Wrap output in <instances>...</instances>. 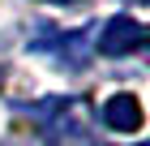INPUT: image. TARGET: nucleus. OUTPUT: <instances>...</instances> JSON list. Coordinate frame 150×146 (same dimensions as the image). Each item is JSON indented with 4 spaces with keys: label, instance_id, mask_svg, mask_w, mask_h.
<instances>
[{
    "label": "nucleus",
    "instance_id": "f257e3e1",
    "mask_svg": "<svg viewBox=\"0 0 150 146\" xmlns=\"http://www.w3.org/2000/svg\"><path fill=\"white\" fill-rule=\"evenodd\" d=\"M22 112L43 120V137L52 146H99L81 99H43V103H26Z\"/></svg>",
    "mask_w": 150,
    "mask_h": 146
},
{
    "label": "nucleus",
    "instance_id": "f03ea898",
    "mask_svg": "<svg viewBox=\"0 0 150 146\" xmlns=\"http://www.w3.org/2000/svg\"><path fill=\"white\" fill-rule=\"evenodd\" d=\"M150 39V30L137 22V17H129V13H116L112 22L99 30V43L94 52H103V56H129V52H142Z\"/></svg>",
    "mask_w": 150,
    "mask_h": 146
},
{
    "label": "nucleus",
    "instance_id": "7ed1b4c3",
    "mask_svg": "<svg viewBox=\"0 0 150 146\" xmlns=\"http://www.w3.org/2000/svg\"><path fill=\"white\" fill-rule=\"evenodd\" d=\"M30 47L35 52H56L69 65H86V30H56V26H47V30L30 34Z\"/></svg>",
    "mask_w": 150,
    "mask_h": 146
},
{
    "label": "nucleus",
    "instance_id": "20e7f679",
    "mask_svg": "<svg viewBox=\"0 0 150 146\" xmlns=\"http://www.w3.org/2000/svg\"><path fill=\"white\" fill-rule=\"evenodd\" d=\"M103 125L116 129V133H137L142 125H146L142 99H137V95H112V99L103 103Z\"/></svg>",
    "mask_w": 150,
    "mask_h": 146
},
{
    "label": "nucleus",
    "instance_id": "39448f33",
    "mask_svg": "<svg viewBox=\"0 0 150 146\" xmlns=\"http://www.w3.org/2000/svg\"><path fill=\"white\" fill-rule=\"evenodd\" d=\"M47 4H73V0H47Z\"/></svg>",
    "mask_w": 150,
    "mask_h": 146
},
{
    "label": "nucleus",
    "instance_id": "423d86ee",
    "mask_svg": "<svg viewBox=\"0 0 150 146\" xmlns=\"http://www.w3.org/2000/svg\"><path fill=\"white\" fill-rule=\"evenodd\" d=\"M0 90H4V69H0Z\"/></svg>",
    "mask_w": 150,
    "mask_h": 146
}]
</instances>
